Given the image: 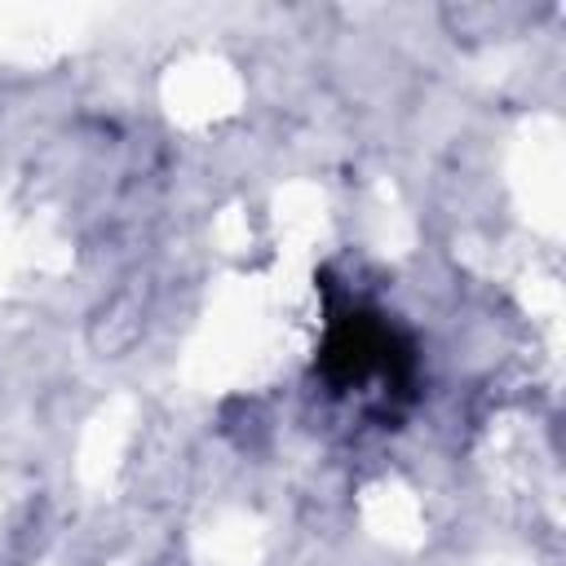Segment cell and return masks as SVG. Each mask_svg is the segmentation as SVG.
Returning a JSON list of instances; mask_svg holds the SVG:
<instances>
[{"mask_svg": "<svg viewBox=\"0 0 566 566\" xmlns=\"http://www.w3.org/2000/svg\"><path fill=\"white\" fill-rule=\"evenodd\" d=\"M318 371L332 389H358L367 380H385L389 389H411L416 380V354L402 340L389 318L371 310H332L327 314V336L318 345Z\"/></svg>", "mask_w": 566, "mask_h": 566, "instance_id": "1", "label": "cell"}]
</instances>
